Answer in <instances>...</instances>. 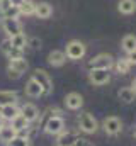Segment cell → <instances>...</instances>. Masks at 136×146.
I'll return each mask as SVG.
<instances>
[{"mask_svg": "<svg viewBox=\"0 0 136 146\" xmlns=\"http://www.w3.org/2000/svg\"><path fill=\"white\" fill-rule=\"evenodd\" d=\"M77 124H78V131H82L85 134H94L99 129V122L90 112H82L77 117Z\"/></svg>", "mask_w": 136, "mask_h": 146, "instance_id": "6da1fadb", "label": "cell"}, {"mask_svg": "<svg viewBox=\"0 0 136 146\" xmlns=\"http://www.w3.org/2000/svg\"><path fill=\"white\" fill-rule=\"evenodd\" d=\"M27 68H29V63H27V60L22 56V58H17V60H9L7 73H9L10 78L17 80V78L22 76V73L27 72Z\"/></svg>", "mask_w": 136, "mask_h": 146, "instance_id": "7a4b0ae2", "label": "cell"}, {"mask_svg": "<svg viewBox=\"0 0 136 146\" xmlns=\"http://www.w3.org/2000/svg\"><path fill=\"white\" fill-rule=\"evenodd\" d=\"M85 53H87V46H85L82 41H78V39L70 41V42L67 44V49H65L67 58L68 60H73V61L82 60V58L85 56Z\"/></svg>", "mask_w": 136, "mask_h": 146, "instance_id": "3957f363", "label": "cell"}, {"mask_svg": "<svg viewBox=\"0 0 136 146\" xmlns=\"http://www.w3.org/2000/svg\"><path fill=\"white\" fill-rule=\"evenodd\" d=\"M114 61H116V60H114L111 54H107V53H101V54L94 56V58L89 61L87 68H89V70H95V68H101V70H111V68L114 66Z\"/></svg>", "mask_w": 136, "mask_h": 146, "instance_id": "277c9868", "label": "cell"}, {"mask_svg": "<svg viewBox=\"0 0 136 146\" xmlns=\"http://www.w3.org/2000/svg\"><path fill=\"white\" fill-rule=\"evenodd\" d=\"M43 127H44V133H46V134L58 136L61 131H65V119H63L61 115H53V117H49V119L43 124Z\"/></svg>", "mask_w": 136, "mask_h": 146, "instance_id": "5b68a950", "label": "cell"}, {"mask_svg": "<svg viewBox=\"0 0 136 146\" xmlns=\"http://www.w3.org/2000/svg\"><path fill=\"white\" fill-rule=\"evenodd\" d=\"M31 78H34L41 87H43V92H44V95H49L51 92H53V80H51V76H49V73L46 72V70H34V73L31 75Z\"/></svg>", "mask_w": 136, "mask_h": 146, "instance_id": "8992f818", "label": "cell"}, {"mask_svg": "<svg viewBox=\"0 0 136 146\" xmlns=\"http://www.w3.org/2000/svg\"><path fill=\"white\" fill-rule=\"evenodd\" d=\"M80 139L78 129H65L56 136V146H73Z\"/></svg>", "mask_w": 136, "mask_h": 146, "instance_id": "52a82bcc", "label": "cell"}, {"mask_svg": "<svg viewBox=\"0 0 136 146\" xmlns=\"http://www.w3.org/2000/svg\"><path fill=\"white\" fill-rule=\"evenodd\" d=\"M102 127L105 131V134L109 136H117L121 131H123V121L116 115H109L102 121Z\"/></svg>", "mask_w": 136, "mask_h": 146, "instance_id": "ba28073f", "label": "cell"}, {"mask_svg": "<svg viewBox=\"0 0 136 146\" xmlns=\"http://www.w3.org/2000/svg\"><path fill=\"white\" fill-rule=\"evenodd\" d=\"M2 29L7 34V37H14L21 33H24L22 22L19 19H2Z\"/></svg>", "mask_w": 136, "mask_h": 146, "instance_id": "9c48e42d", "label": "cell"}, {"mask_svg": "<svg viewBox=\"0 0 136 146\" xmlns=\"http://www.w3.org/2000/svg\"><path fill=\"white\" fill-rule=\"evenodd\" d=\"M89 82L94 83V85H105L111 82V73L109 70H101V68H95V70H89Z\"/></svg>", "mask_w": 136, "mask_h": 146, "instance_id": "30bf717a", "label": "cell"}, {"mask_svg": "<svg viewBox=\"0 0 136 146\" xmlns=\"http://www.w3.org/2000/svg\"><path fill=\"white\" fill-rule=\"evenodd\" d=\"M0 51H2L9 60H17V58H22V56H24V51L14 48V46L10 44V39H9V37H5V39L2 41V44H0Z\"/></svg>", "mask_w": 136, "mask_h": 146, "instance_id": "8fae6325", "label": "cell"}, {"mask_svg": "<svg viewBox=\"0 0 136 146\" xmlns=\"http://www.w3.org/2000/svg\"><path fill=\"white\" fill-rule=\"evenodd\" d=\"M24 92H26V95L31 97V99H39V97L44 95L43 87H41L34 78H29V80H27V83H26V87H24Z\"/></svg>", "mask_w": 136, "mask_h": 146, "instance_id": "7c38bea8", "label": "cell"}, {"mask_svg": "<svg viewBox=\"0 0 136 146\" xmlns=\"http://www.w3.org/2000/svg\"><path fill=\"white\" fill-rule=\"evenodd\" d=\"M19 114H21V107L17 104H3V106H0V115H2L3 121H9L10 122Z\"/></svg>", "mask_w": 136, "mask_h": 146, "instance_id": "4fadbf2b", "label": "cell"}, {"mask_svg": "<svg viewBox=\"0 0 136 146\" xmlns=\"http://www.w3.org/2000/svg\"><path fill=\"white\" fill-rule=\"evenodd\" d=\"M65 106L70 110H78L83 106V97L80 94H77V92H70L65 97Z\"/></svg>", "mask_w": 136, "mask_h": 146, "instance_id": "5bb4252c", "label": "cell"}, {"mask_svg": "<svg viewBox=\"0 0 136 146\" xmlns=\"http://www.w3.org/2000/svg\"><path fill=\"white\" fill-rule=\"evenodd\" d=\"M34 15L37 19H49L53 15V7L48 2H37L36 9H34Z\"/></svg>", "mask_w": 136, "mask_h": 146, "instance_id": "9a60e30c", "label": "cell"}, {"mask_svg": "<svg viewBox=\"0 0 136 146\" xmlns=\"http://www.w3.org/2000/svg\"><path fill=\"white\" fill-rule=\"evenodd\" d=\"M21 114L26 117L27 122H34V121L39 119V109H37L34 104H31V102H27V104H24V106L21 107Z\"/></svg>", "mask_w": 136, "mask_h": 146, "instance_id": "2e32d148", "label": "cell"}, {"mask_svg": "<svg viewBox=\"0 0 136 146\" xmlns=\"http://www.w3.org/2000/svg\"><path fill=\"white\" fill-rule=\"evenodd\" d=\"M10 126L15 129V133H17V134H22V133H26V134H27V129L31 127V122H27V121H26V117H24L22 114H19L17 117H14V119L10 121Z\"/></svg>", "mask_w": 136, "mask_h": 146, "instance_id": "e0dca14e", "label": "cell"}, {"mask_svg": "<svg viewBox=\"0 0 136 146\" xmlns=\"http://www.w3.org/2000/svg\"><path fill=\"white\" fill-rule=\"evenodd\" d=\"M67 61V54L65 51H60V49H55L48 54V63L51 66H63Z\"/></svg>", "mask_w": 136, "mask_h": 146, "instance_id": "ac0fdd59", "label": "cell"}, {"mask_svg": "<svg viewBox=\"0 0 136 146\" xmlns=\"http://www.w3.org/2000/svg\"><path fill=\"white\" fill-rule=\"evenodd\" d=\"M15 136H17V133H15V129H14L10 124H3V126L0 127V143L9 145Z\"/></svg>", "mask_w": 136, "mask_h": 146, "instance_id": "d6986e66", "label": "cell"}, {"mask_svg": "<svg viewBox=\"0 0 136 146\" xmlns=\"http://www.w3.org/2000/svg\"><path fill=\"white\" fill-rule=\"evenodd\" d=\"M19 94L15 90H0V106L3 104H17Z\"/></svg>", "mask_w": 136, "mask_h": 146, "instance_id": "ffe728a7", "label": "cell"}, {"mask_svg": "<svg viewBox=\"0 0 136 146\" xmlns=\"http://www.w3.org/2000/svg\"><path fill=\"white\" fill-rule=\"evenodd\" d=\"M117 99L124 104H131L136 99V92L131 88V87H123L119 92H117Z\"/></svg>", "mask_w": 136, "mask_h": 146, "instance_id": "44dd1931", "label": "cell"}, {"mask_svg": "<svg viewBox=\"0 0 136 146\" xmlns=\"http://www.w3.org/2000/svg\"><path fill=\"white\" fill-rule=\"evenodd\" d=\"M117 10L124 15H129V14L136 12V0H119Z\"/></svg>", "mask_w": 136, "mask_h": 146, "instance_id": "7402d4cb", "label": "cell"}, {"mask_svg": "<svg viewBox=\"0 0 136 146\" xmlns=\"http://www.w3.org/2000/svg\"><path fill=\"white\" fill-rule=\"evenodd\" d=\"M10 39V44L14 46V48H17V49H26L27 48V39L29 37L26 36V33H21V34H17V36H14V37H9Z\"/></svg>", "mask_w": 136, "mask_h": 146, "instance_id": "603a6c76", "label": "cell"}, {"mask_svg": "<svg viewBox=\"0 0 136 146\" xmlns=\"http://www.w3.org/2000/svg\"><path fill=\"white\" fill-rule=\"evenodd\" d=\"M17 7H19V14L21 15H34L36 3H34L33 0H22Z\"/></svg>", "mask_w": 136, "mask_h": 146, "instance_id": "cb8c5ba5", "label": "cell"}, {"mask_svg": "<svg viewBox=\"0 0 136 146\" xmlns=\"http://www.w3.org/2000/svg\"><path fill=\"white\" fill-rule=\"evenodd\" d=\"M123 49L126 53H131V51H136V36L133 34H128V36L123 37V42H121Z\"/></svg>", "mask_w": 136, "mask_h": 146, "instance_id": "d4e9b609", "label": "cell"}, {"mask_svg": "<svg viewBox=\"0 0 136 146\" xmlns=\"http://www.w3.org/2000/svg\"><path fill=\"white\" fill-rule=\"evenodd\" d=\"M19 7L17 5H10L3 10H0V17L2 19H19Z\"/></svg>", "mask_w": 136, "mask_h": 146, "instance_id": "484cf974", "label": "cell"}, {"mask_svg": "<svg viewBox=\"0 0 136 146\" xmlns=\"http://www.w3.org/2000/svg\"><path fill=\"white\" fill-rule=\"evenodd\" d=\"M114 68H116V72L117 73L126 75V73L129 72L131 65H129V61H128L126 58H121V60H116V61H114Z\"/></svg>", "mask_w": 136, "mask_h": 146, "instance_id": "4316f807", "label": "cell"}, {"mask_svg": "<svg viewBox=\"0 0 136 146\" xmlns=\"http://www.w3.org/2000/svg\"><path fill=\"white\" fill-rule=\"evenodd\" d=\"M7 146H31V138L24 134H17Z\"/></svg>", "mask_w": 136, "mask_h": 146, "instance_id": "83f0119b", "label": "cell"}, {"mask_svg": "<svg viewBox=\"0 0 136 146\" xmlns=\"http://www.w3.org/2000/svg\"><path fill=\"white\" fill-rule=\"evenodd\" d=\"M27 46H31L33 49H39V48H41V39H37V37H29V39H27Z\"/></svg>", "mask_w": 136, "mask_h": 146, "instance_id": "f1b7e54d", "label": "cell"}, {"mask_svg": "<svg viewBox=\"0 0 136 146\" xmlns=\"http://www.w3.org/2000/svg\"><path fill=\"white\" fill-rule=\"evenodd\" d=\"M126 60L129 61V65H131V66H133V65H136V51H131V53H128Z\"/></svg>", "mask_w": 136, "mask_h": 146, "instance_id": "f546056e", "label": "cell"}, {"mask_svg": "<svg viewBox=\"0 0 136 146\" xmlns=\"http://www.w3.org/2000/svg\"><path fill=\"white\" fill-rule=\"evenodd\" d=\"M73 146H92V143H90L89 139H83V138H80V139H78V141H77Z\"/></svg>", "mask_w": 136, "mask_h": 146, "instance_id": "4dcf8cb0", "label": "cell"}, {"mask_svg": "<svg viewBox=\"0 0 136 146\" xmlns=\"http://www.w3.org/2000/svg\"><path fill=\"white\" fill-rule=\"evenodd\" d=\"M131 88H133V90H135V92H136V78H135V80H133V83H131Z\"/></svg>", "mask_w": 136, "mask_h": 146, "instance_id": "1f68e13d", "label": "cell"}, {"mask_svg": "<svg viewBox=\"0 0 136 146\" xmlns=\"http://www.w3.org/2000/svg\"><path fill=\"white\" fill-rule=\"evenodd\" d=\"M3 126V119H2V115H0V127Z\"/></svg>", "mask_w": 136, "mask_h": 146, "instance_id": "d6a6232c", "label": "cell"}, {"mask_svg": "<svg viewBox=\"0 0 136 146\" xmlns=\"http://www.w3.org/2000/svg\"><path fill=\"white\" fill-rule=\"evenodd\" d=\"M133 134H135V138H136V127H135V131H133Z\"/></svg>", "mask_w": 136, "mask_h": 146, "instance_id": "836d02e7", "label": "cell"}]
</instances>
